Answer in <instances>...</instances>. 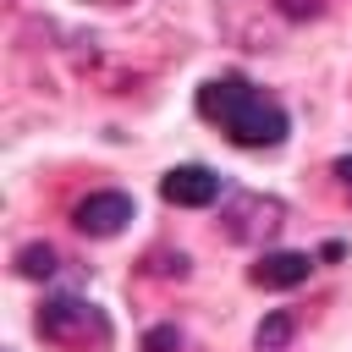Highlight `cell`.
<instances>
[{"label":"cell","mask_w":352,"mask_h":352,"mask_svg":"<svg viewBox=\"0 0 352 352\" xmlns=\"http://www.w3.org/2000/svg\"><path fill=\"white\" fill-rule=\"evenodd\" d=\"M38 336L50 346L66 352H88V346H110V319L104 308H94L88 297H50L38 308Z\"/></svg>","instance_id":"2"},{"label":"cell","mask_w":352,"mask_h":352,"mask_svg":"<svg viewBox=\"0 0 352 352\" xmlns=\"http://www.w3.org/2000/svg\"><path fill=\"white\" fill-rule=\"evenodd\" d=\"M330 170H336V182H341V192L352 198V154H341V160H336Z\"/></svg>","instance_id":"12"},{"label":"cell","mask_w":352,"mask_h":352,"mask_svg":"<svg viewBox=\"0 0 352 352\" xmlns=\"http://www.w3.org/2000/svg\"><path fill=\"white\" fill-rule=\"evenodd\" d=\"M148 270H154V275H187V253H154Z\"/></svg>","instance_id":"10"},{"label":"cell","mask_w":352,"mask_h":352,"mask_svg":"<svg viewBox=\"0 0 352 352\" xmlns=\"http://www.w3.org/2000/svg\"><path fill=\"white\" fill-rule=\"evenodd\" d=\"M176 346H182V330L176 324H154L143 336V352H176Z\"/></svg>","instance_id":"9"},{"label":"cell","mask_w":352,"mask_h":352,"mask_svg":"<svg viewBox=\"0 0 352 352\" xmlns=\"http://www.w3.org/2000/svg\"><path fill=\"white\" fill-rule=\"evenodd\" d=\"M198 116L214 121L236 148H280L292 121L280 110V99H270L264 88H253L248 77L226 72V77H209L198 88Z\"/></svg>","instance_id":"1"},{"label":"cell","mask_w":352,"mask_h":352,"mask_svg":"<svg viewBox=\"0 0 352 352\" xmlns=\"http://www.w3.org/2000/svg\"><path fill=\"white\" fill-rule=\"evenodd\" d=\"M138 214V204L126 198V192H88V198H77V209H72V226L82 231V236H116V231H126V220Z\"/></svg>","instance_id":"4"},{"label":"cell","mask_w":352,"mask_h":352,"mask_svg":"<svg viewBox=\"0 0 352 352\" xmlns=\"http://www.w3.org/2000/svg\"><path fill=\"white\" fill-rule=\"evenodd\" d=\"M308 275H314V258L308 253H258V264L248 270V280L264 286V292H292Z\"/></svg>","instance_id":"6"},{"label":"cell","mask_w":352,"mask_h":352,"mask_svg":"<svg viewBox=\"0 0 352 352\" xmlns=\"http://www.w3.org/2000/svg\"><path fill=\"white\" fill-rule=\"evenodd\" d=\"M275 6H280L286 16H314V11H319V0H275Z\"/></svg>","instance_id":"11"},{"label":"cell","mask_w":352,"mask_h":352,"mask_svg":"<svg viewBox=\"0 0 352 352\" xmlns=\"http://www.w3.org/2000/svg\"><path fill=\"white\" fill-rule=\"evenodd\" d=\"M220 192H226V187H220V176H214L209 165H170V170L160 176V198L176 204V209H209Z\"/></svg>","instance_id":"5"},{"label":"cell","mask_w":352,"mask_h":352,"mask_svg":"<svg viewBox=\"0 0 352 352\" xmlns=\"http://www.w3.org/2000/svg\"><path fill=\"white\" fill-rule=\"evenodd\" d=\"M220 226H226L231 242L258 248V242L280 236V226H286V204L270 198V192H231L226 209H220Z\"/></svg>","instance_id":"3"},{"label":"cell","mask_w":352,"mask_h":352,"mask_svg":"<svg viewBox=\"0 0 352 352\" xmlns=\"http://www.w3.org/2000/svg\"><path fill=\"white\" fill-rule=\"evenodd\" d=\"M60 270V253L50 248V242H28L22 253H16V275H28V280H50Z\"/></svg>","instance_id":"7"},{"label":"cell","mask_w":352,"mask_h":352,"mask_svg":"<svg viewBox=\"0 0 352 352\" xmlns=\"http://www.w3.org/2000/svg\"><path fill=\"white\" fill-rule=\"evenodd\" d=\"M292 330H297V319H292L286 308H275V314L258 324V336H253V341H258V352H280V346L292 341Z\"/></svg>","instance_id":"8"}]
</instances>
